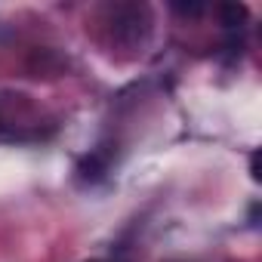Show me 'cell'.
<instances>
[{"instance_id": "6da1fadb", "label": "cell", "mask_w": 262, "mask_h": 262, "mask_svg": "<svg viewBox=\"0 0 262 262\" xmlns=\"http://www.w3.org/2000/svg\"><path fill=\"white\" fill-rule=\"evenodd\" d=\"M219 16H222V25H225L228 31H234V28L244 25V19H247V7H244V4H225V7L219 10Z\"/></svg>"}, {"instance_id": "7a4b0ae2", "label": "cell", "mask_w": 262, "mask_h": 262, "mask_svg": "<svg viewBox=\"0 0 262 262\" xmlns=\"http://www.w3.org/2000/svg\"><path fill=\"white\" fill-rule=\"evenodd\" d=\"M102 173H105V164L99 158H83L80 161V176L83 179H99Z\"/></svg>"}, {"instance_id": "3957f363", "label": "cell", "mask_w": 262, "mask_h": 262, "mask_svg": "<svg viewBox=\"0 0 262 262\" xmlns=\"http://www.w3.org/2000/svg\"><path fill=\"white\" fill-rule=\"evenodd\" d=\"M173 10H176V13H182V16H201V13H204V7H201V4H176Z\"/></svg>"}, {"instance_id": "277c9868", "label": "cell", "mask_w": 262, "mask_h": 262, "mask_svg": "<svg viewBox=\"0 0 262 262\" xmlns=\"http://www.w3.org/2000/svg\"><path fill=\"white\" fill-rule=\"evenodd\" d=\"M93 262H102V259H93Z\"/></svg>"}]
</instances>
